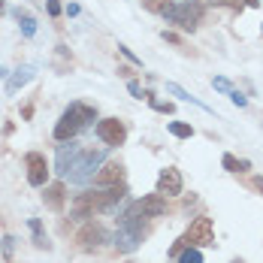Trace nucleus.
<instances>
[{"instance_id":"f257e3e1","label":"nucleus","mask_w":263,"mask_h":263,"mask_svg":"<svg viewBox=\"0 0 263 263\" xmlns=\"http://www.w3.org/2000/svg\"><path fill=\"white\" fill-rule=\"evenodd\" d=\"M124 194H127L124 184H115V187H106V191H91V194H79V197L73 200V215L88 218V215H94V212L112 209Z\"/></svg>"},{"instance_id":"f03ea898","label":"nucleus","mask_w":263,"mask_h":263,"mask_svg":"<svg viewBox=\"0 0 263 263\" xmlns=\"http://www.w3.org/2000/svg\"><path fill=\"white\" fill-rule=\"evenodd\" d=\"M97 118V109L88 103H70V109L61 115V121H58V127H54V139L58 142H67V139H73L82 127H88L91 121Z\"/></svg>"},{"instance_id":"7ed1b4c3","label":"nucleus","mask_w":263,"mask_h":263,"mask_svg":"<svg viewBox=\"0 0 263 263\" xmlns=\"http://www.w3.org/2000/svg\"><path fill=\"white\" fill-rule=\"evenodd\" d=\"M166 22H173L182 30H197L200 18H203V3L200 0H182V3H173L166 12H163Z\"/></svg>"},{"instance_id":"20e7f679","label":"nucleus","mask_w":263,"mask_h":263,"mask_svg":"<svg viewBox=\"0 0 263 263\" xmlns=\"http://www.w3.org/2000/svg\"><path fill=\"white\" fill-rule=\"evenodd\" d=\"M187 245H194V248H206V245H215V227H212V218L206 215H200V218H194V224L187 227Z\"/></svg>"},{"instance_id":"39448f33","label":"nucleus","mask_w":263,"mask_h":263,"mask_svg":"<svg viewBox=\"0 0 263 263\" xmlns=\"http://www.w3.org/2000/svg\"><path fill=\"white\" fill-rule=\"evenodd\" d=\"M97 139L106 142V145H124V139H127V127H124V121H118V118H103V121H97Z\"/></svg>"},{"instance_id":"423d86ee","label":"nucleus","mask_w":263,"mask_h":263,"mask_svg":"<svg viewBox=\"0 0 263 263\" xmlns=\"http://www.w3.org/2000/svg\"><path fill=\"white\" fill-rule=\"evenodd\" d=\"M100 160H103L100 152H82L79 160H76L73 170H70V179H73V182H88V179H94V170H97Z\"/></svg>"},{"instance_id":"0eeeda50","label":"nucleus","mask_w":263,"mask_h":263,"mask_svg":"<svg viewBox=\"0 0 263 263\" xmlns=\"http://www.w3.org/2000/svg\"><path fill=\"white\" fill-rule=\"evenodd\" d=\"M27 182L33 184V187H46V179H49V163L46 158L40 155V152H27Z\"/></svg>"},{"instance_id":"6e6552de","label":"nucleus","mask_w":263,"mask_h":263,"mask_svg":"<svg viewBox=\"0 0 263 263\" xmlns=\"http://www.w3.org/2000/svg\"><path fill=\"white\" fill-rule=\"evenodd\" d=\"M158 194H163V197H179V194H182V173H179L176 166L160 170V176H158Z\"/></svg>"},{"instance_id":"1a4fd4ad","label":"nucleus","mask_w":263,"mask_h":263,"mask_svg":"<svg viewBox=\"0 0 263 263\" xmlns=\"http://www.w3.org/2000/svg\"><path fill=\"white\" fill-rule=\"evenodd\" d=\"M136 215H142V218H160L163 212H166V200H163V194H148V197H142L136 206H133Z\"/></svg>"},{"instance_id":"9d476101","label":"nucleus","mask_w":263,"mask_h":263,"mask_svg":"<svg viewBox=\"0 0 263 263\" xmlns=\"http://www.w3.org/2000/svg\"><path fill=\"white\" fill-rule=\"evenodd\" d=\"M94 184H97V187H115V184H124V166H121V163H106L103 170H97Z\"/></svg>"},{"instance_id":"9b49d317","label":"nucleus","mask_w":263,"mask_h":263,"mask_svg":"<svg viewBox=\"0 0 263 263\" xmlns=\"http://www.w3.org/2000/svg\"><path fill=\"white\" fill-rule=\"evenodd\" d=\"M76 239H79V245L85 248V251H94V248H100V245H103L106 233H103V227H100V224H85Z\"/></svg>"},{"instance_id":"f8f14e48","label":"nucleus","mask_w":263,"mask_h":263,"mask_svg":"<svg viewBox=\"0 0 263 263\" xmlns=\"http://www.w3.org/2000/svg\"><path fill=\"white\" fill-rule=\"evenodd\" d=\"M82 148L76 142H70V145H61V152H58V173L61 176H70V170H73V163L79 160Z\"/></svg>"},{"instance_id":"ddd939ff","label":"nucleus","mask_w":263,"mask_h":263,"mask_svg":"<svg viewBox=\"0 0 263 263\" xmlns=\"http://www.w3.org/2000/svg\"><path fill=\"white\" fill-rule=\"evenodd\" d=\"M64 194H67V191H64V184L54 182V184H49V187H46L43 200H46V206H49L52 212H61V209H64Z\"/></svg>"},{"instance_id":"4468645a","label":"nucleus","mask_w":263,"mask_h":263,"mask_svg":"<svg viewBox=\"0 0 263 263\" xmlns=\"http://www.w3.org/2000/svg\"><path fill=\"white\" fill-rule=\"evenodd\" d=\"M30 79H33V67H22L12 79L6 82V91H9V94H15V91H18V88H25Z\"/></svg>"},{"instance_id":"2eb2a0df","label":"nucleus","mask_w":263,"mask_h":263,"mask_svg":"<svg viewBox=\"0 0 263 263\" xmlns=\"http://www.w3.org/2000/svg\"><path fill=\"white\" fill-rule=\"evenodd\" d=\"M166 91H170V94H176V97H182V100H187V103L200 106V109H206V112H212L209 106L203 103V100H197V97H191V94H187V91H184V88H179V85H176V82H170V85H166Z\"/></svg>"},{"instance_id":"dca6fc26","label":"nucleus","mask_w":263,"mask_h":263,"mask_svg":"<svg viewBox=\"0 0 263 263\" xmlns=\"http://www.w3.org/2000/svg\"><path fill=\"white\" fill-rule=\"evenodd\" d=\"M30 233H33V245H36V248H49L46 230H43V221H40V218H30Z\"/></svg>"},{"instance_id":"f3484780","label":"nucleus","mask_w":263,"mask_h":263,"mask_svg":"<svg viewBox=\"0 0 263 263\" xmlns=\"http://www.w3.org/2000/svg\"><path fill=\"white\" fill-rule=\"evenodd\" d=\"M15 18H18V25H22V33L25 36H33L36 33V22H33V15H27L22 9H15Z\"/></svg>"},{"instance_id":"a211bd4d","label":"nucleus","mask_w":263,"mask_h":263,"mask_svg":"<svg viewBox=\"0 0 263 263\" xmlns=\"http://www.w3.org/2000/svg\"><path fill=\"white\" fill-rule=\"evenodd\" d=\"M179 263H203V254H200V248H194V245H184L182 251H179Z\"/></svg>"},{"instance_id":"6ab92c4d","label":"nucleus","mask_w":263,"mask_h":263,"mask_svg":"<svg viewBox=\"0 0 263 263\" xmlns=\"http://www.w3.org/2000/svg\"><path fill=\"white\" fill-rule=\"evenodd\" d=\"M221 163H224L227 173H245V170H248V160H239V158H233V155H224Z\"/></svg>"},{"instance_id":"aec40b11","label":"nucleus","mask_w":263,"mask_h":263,"mask_svg":"<svg viewBox=\"0 0 263 263\" xmlns=\"http://www.w3.org/2000/svg\"><path fill=\"white\" fill-rule=\"evenodd\" d=\"M170 133L179 136V139H191V136H194V127L184 124V121H170Z\"/></svg>"},{"instance_id":"412c9836","label":"nucleus","mask_w":263,"mask_h":263,"mask_svg":"<svg viewBox=\"0 0 263 263\" xmlns=\"http://www.w3.org/2000/svg\"><path fill=\"white\" fill-rule=\"evenodd\" d=\"M0 248H3V257H6V263H15V239H12V236H3Z\"/></svg>"},{"instance_id":"4be33fe9","label":"nucleus","mask_w":263,"mask_h":263,"mask_svg":"<svg viewBox=\"0 0 263 263\" xmlns=\"http://www.w3.org/2000/svg\"><path fill=\"white\" fill-rule=\"evenodd\" d=\"M142 3H145V9H148V12H160V15L173 6L170 0H142Z\"/></svg>"},{"instance_id":"5701e85b","label":"nucleus","mask_w":263,"mask_h":263,"mask_svg":"<svg viewBox=\"0 0 263 263\" xmlns=\"http://www.w3.org/2000/svg\"><path fill=\"white\" fill-rule=\"evenodd\" d=\"M230 100H233L239 109H245V106H248V97H245V94H239V91H230Z\"/></svg>"},{"instance_id":"b1692460","label":"nucleus","mask_w":263,"mask_h":263,"mask_svg":"<svg viewBox=\"0 0 263 263\" xmlns=\"http://www.w3.org/2000/svg\"><path fill=\"white\" fill-rule=\"evenodd\" d=\"M127 91H130V94L136 97V100H142V97H148V94H145V91L139 88V82H130V85H127Z\"/></svg>"},{"instance_id":"393cba45","label":"nucleus","mask_w":263,"mask_h":263,"mask_svg":"<svg viewBox=\"0 0 263 263\" xmlns=\"http://www.w3.org/2000/svg\"><path fill=\"white\" fill-rule=\"evenodd\" d=\"M212 85H215V91H224V94H230V91H233L227 79H212Z\"/></svg>"},{"instance_id":"a878e982","label":"nucleus","mask_w":263,"mask_h":263,"mask_svg":"<svg viewBox=\"0 0 263 263\" xmlns=\"http://www.w3.org/2000/svg\"><path fill=\"white\" fill-rule=\"evenodd\" d=\"M46 9H49V15H61V0H49V3H46Z\"/></svg>"},{"instance_id":"bb28decb","label":"nucleus","mask_w":263,"mask_h":263,"mask_svg":"<svg viewBox=\"0 0 263 263\" xmlns=\"http://www.w3.org/2000/svg\"><path fill=\"white\" fill-rule=\"evenodd\" d=\"M152 106H155L158 112H166V115L173 112V103H160V100H152Z\"/></svg>"},{"instance_id":"cd10ccee","label":"nucleus","mask_w":263,"mask_h":263,"mask_svg":"<svg viewBox=\"0 0 263 263\" xmlns=\"http://www.w3.org/2000/svg\"><path fill=\"white\" fill-rule=\"evenodd\" d=\"M212 3H224L230 9H242V0H212Z\"/></svg>"},{"instance_id":"c85d7f7f","label":"nucleus","mask_w":263,"mask_h":263,"mask_svg":"<svg viewBox=\"0 0 263 263\" xmlns=\"http://www.w3.org/2000/svg\"><path fill=\"white\" fill-rule=\"evenodd\" d=\"M118 52L124 54V58H130L133 64H139V58H136V54H133V52H130V49H127V46H118Z\"/></svg>"},{"instance_id":"c756f323","label":"nucleus","mask_w":263,"mask_h":263,"mask_svg":"<svg viewBox=\"0 0 263 263\" xmlns=\"http://www.w3.org/2000/svg\"><path fill=\"white\" fill-rule=\"evenodd\" d=\"M251 187H254V191H260V197H263V176H257V179H251Z\"/></svg>"},{"instance_id":"7c9ffc66","label":"nucleus","mask_w":263,"mask_h":263,"mask_svg":"<svg viewBox=\"0 0 263 263\" xmlns=\"http://www.w3.org/2000/svg\"><path fill=\"white\" fill-rule=\"evenodd\" d=\"M245 3H248V6H260V0H245Z\"/></svg>"}]
</instances>
